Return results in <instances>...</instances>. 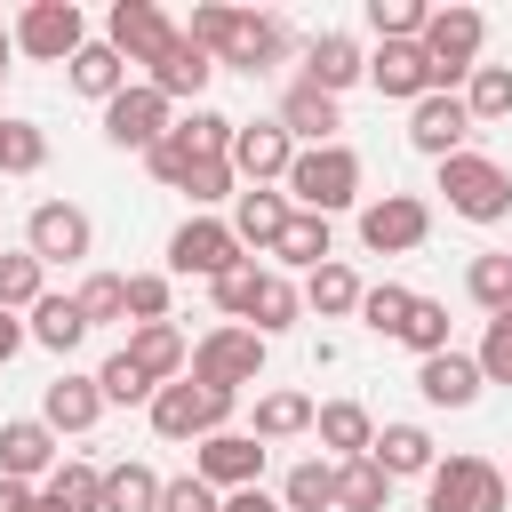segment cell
Instances as JSON below:
<instances>
[{"instance_id":"59","label":"cell","mask_w":512,"mask_h":512,"mask_svg":"<svg viewBox=\"0 0 512 512\" xmlns=\"http://www.w3.org/2000/svg\"><path fill=\"white\" fill-rule=\"evenodd\" d=\"M0 136H8V112H0Z\"/></svg>"},{"instance_id":"11","label":"cell","mask_w":512,"mask_h":512,"mask_svg":"<svg viewBox=\"0 0 512 512\" xmlns=\"http://www.w3.org/2000/svg\"><path fill=\"white\" fill-rule=\"evenodd\" d=\"M176 40V24H168V8L160 0H112V16H104V48L120 56V64H160V48Z\"/></svg>"},{"instance_id":"1","label":"cell","mask_w":512,"mask_h":512,"mask_svg":"<svg viewBox=\"0 0 512 512\" xmlns=\"http://www.w3.org/2000/svg\"><path fill=\"white\" fill-rule=\"evenodd\" d=\"M184 40L192 48H208L216 56V72L232 64V72H248V80H264L280 56H288V24L280 16H256V8H192V24H184Z\"/></svg>"},{"instance_id":"17","label":"cell","mask_w":512,"mask_h":512,"mask_svg":"<svg viewBox=\"0 0 512 512\" xmlns=\"http://www.w3.org/2000/svg\"><path fill=\"white\" fill-rule=\"evenodd\" d=\"M464 136H472L464 96H416V104H408V144H416L424 160H456Z\"/></svg>"},{"instance_id":"40","label":"cell","mask_w":512,"mask_h":512,"mask_svg":"<svg viewBox=\"0 0 512 512\" xmlns=\"http://www.w3.org/2000/svg\"><path fill=\"white\" fill-rule=\"evenodd\" d=\"M296 320H304V296H296V280H288V272H264V288H256V312H248V328H256V336L272 344V336H280V328H296Z\"/></svg>"},{"instance_id":"46","label":"cell","mask_w":512,"mask_h":512,"mask_svg":"<svg viewBox=\"0 0 512 512\" xmlns=\"http://www.w3.org/2000/svg\"><path fill=\"white\" fill-rule=\"evenodd\" d=\"M120 304H128V328L168 320V272H120Z\"/></svg>"},{"instance_id":"57","label":"cell","mask_w":512,"mask_h":512,"mask_svg":"<svg viewBox=\"0 0 512 512\" xmlns=\"http://www.w3.org/2000/svg\"><path fill=\"white\" fill-rule=\"evenodd\" d=\"M8 56H16V48H0V88H8Z\"/></svg>"},{"instance_id":"27","label":"cell","mask_w":512,"mask_h":512,"mask_svg":"<svg viewBox=\"0 0 512 512\" xmlns=\"http://www.w3.org/2000/svg\"><path fill=\"white\" fill-rule=\"evenodd\" d=\"M312 432H320L328 464H352V456H368V440H376V416H368L360 400H320V408H312Z\"/></svg>"},{"instance_id":"51","label":"cell","mask_w":512,"mask_h":512,"mask_svg":"<svg viewBox=\"0 0 512 512\" xmlns=\"http://www.w3.org/2000/svg\"><path fill=\"white\" fill-rule=\"evenodd\" d=\"M480 384H512V312H496L488 328H480Z\"/></svg>"},{"instance_id":"2","label":"cell","mask_w":512,"mask_h":512,"mask_svg":"<svg viewBox=\"0 0 512 512\" xmlns=\"http://www.w3.org/2000/svg\"><path fill=\"white\" fill-rule=\"evenodd\" d=\"M288 208H304V216H344V208H360V152L336 136V144H304L296 160H288Z\"/></svg>"},{"instance_id":"38","label":"cell","mask_w":512,"mask_h":512,"mask_svg":"<svg viewBox=\"0 0 512 512\" xmlns=\"http://www.w3.org/2000/svg\"><path fill=\"white\" fill-rule=\"evenodd\" d=\"M48 296V264L32 248H0V312H32Z\"/></svg>"},{"instance_id":"31","label":"cell","mask_w":512,"mask_h":512,"mask_svg":"<svg viewBox=\"0 0 512 512\" xmlns=\"http://www.w3.org/2000/svg\"><path fill=\"white\" fill-rule=\"evenodd\" d=\"M24 336H32V344H48V352L64 360V352L88 336V320H80V304H72V296H40V304L24 312Z\"/></svg>"},{"instance_id":"29","label":"cell","mask_w":512,"mask_h":512,"mask_svg":"<svg viewBox=\"0 0 512 512\" xmlns=\"http://www.w3.org/2000/svg\"><path fill=\"white\" fill-rule=\"evenodd\" d=\"M328 256H336V248H328V216H304V208H296V216L280 224V240H272V272H320Z\"/></svg>"},{"instance_id":"52","label":"cell","mask_w":512,"mask_h":512,"mask_svg":"<svg viewBox=\"0 0 512 512\" xmlns=\"http://www.w3.org/2000/svg\"><path fill=\"white\" fill-rule=\"evenodd\" d=\"M160 512H224V496L200 472H176V480H160Z\"/></svg>"},{"instance_id":"47","label":"cell","mask_w":512,"mask_h":512,"mask_svg":"<svg viewBox=\"0 0 512 512\" xmlns=\"http://www.w3.org/2000/svg\"><path fill=\"white\" fill-rule=\"evenodd\" d=\"M400 344H408L416 360L448 352V304H440V296H416V304H408V328H400Z\"/></svg>"},{"instance_id":"22","label":"cell","mask_w":512,"mask_h":512,"mask_svg":"<svg viewBox=\"0 0 512 512\" xmlns=\"http://www.w3.org/2000/svg\"><path fill=\"white\" fill-rule=\"evenodd\" d=\"M280 128H288V144L304 152V144H336V128H344V104L336 96H320V88H304V80H288V96H280V112H272Z\"/></svg>"},{"instance_id":"16","label":"cell","mask_w":512,"mask_h":512,"mask_svg":"<svg viewBox=\"0 0 512 512\" xmlns=\"http://www.w3.org/2000/svg\"><path fill=\"white\" fill-rule=\"evenodd\" d=\"M224 160H232V176H240V184H280V176H288V160H296V144H288V128H280V120H240Z\"/></svg>"},{"instance_id":"23","label":"cell","mask_w":512,"mask_h":512,"mask_svg":"<svg viewBox=\"0 0 512 512\" xmlns=\"http://www.w3.org/2000/svg\"><path fill=\"white\" fill-rule=\"evenodd\" d=\"M416 392H424V408H472L480 400V360L448 344V352L416 360Z\"/></svg>"},{"instance_id":"19","label":"cell","mask_w":512,"mask_h":512,"mask_svg":"<svg viewBox=\"0 0 512 512\" xmlns=\"http://www.w3.org/2000/svg\"><path fill=\"white\" fill-rule=\"evenodd\" d=\"M296 208H288V192H272V184H240L232 192V240H240V256L256 248V256H272V240H280V224H288Z\"/></svg>"},{"instance_id":"24","label":"cell","mask_w":512,"mask_h":512,"mask_svg":"<svg viewBox=\"0 0 512 512\" xmlns=\"http://www.w3.org/2000/svg\"><path fill=\"white\" fill-rule=\"evenodd\" d=\"M368 464H376L384 480H424V472L440 464V448H432L424 424H384V432L368 440Z\"/></svg>"},{"instance_id":"48","label":"cell","mask_w":512,"mask_h":512,"mask_svg":"<svg viewBox=\"0 0 512 512\" xmlns=\"http://www.w3.org/2000/svg\"><path fill=\"white\" fill-rule=\"evenodd\" d=\"M96 392H104V408H112V400H120V408H152V392H160V384H152V376H136V360H128V352H112V360L96 368Z\"/></svg>"},{"instance_id":"15","label":"cell","mask_w":512,"mask_h":512,"mask_svg":"<svg viewBox=\"0 0 512 512\" xmlns=\"http://www.w3.org/2000/svg\"><path fill=\"white\" fill-rule=\"evenodd\" d=\"M360 80H368V48L352 32H312L304 40V88H320V96L344 104V88H360Z\"/></svg>"},{"instance_id":"43","label":"cell","mask_w":512,"mask_h":512,"mask_svg":"<svg viewBox=\"0 0 512 512\" xmlns=\"http://www.w3.org/2000/svg\"><path fill=\"white\" fill-rule=\"evenodd\" d=\"M48 168V128L40 120H8L0 136V176H40Z\"/></svg>"},{"instance_id":"55","label":"cell","mask_w":512,"mask_h":512,"mask_svg":"<svg viewBox=\"0 0 512 512\" xmlns=\"http://www.w3.org/2000/svg\"><path fill=\"white\" fill-rule=\"evenodd\" d=\"M224 512H280V496H264V488H232Z\"/></svg>"},{"instance_id":"39","label":"cell","mask_w":512,"mask_h":512,"mask_svg":"<svg viewBox=\"0 0 512 512\" xmlns=\"http://www.w3.org/2000/svg\"><path fill=\"white\" fill-rule=\"evenodd\" d=\"M264 272H272V264L240 256L232 272H216V280H208V296H216V312H224L232 328H248V312H256V288H264Z\"/></svg>"},{"instance_id":"36","label":"cell","mask_w":512,"mask_h":512,"mask_svg":"<svg viewBox=\"0 0 512 512\" xmlns=\"http://www.w3.org/2000/svg\"><path fill=\"white\" fill-rule=\"evenodd\" d=\"M64 80H72L80 96H96V104H112V96L128 88V64H120V56L104 48V40H88V48H80V56L64 64Z\"/></svg>"},{"instance_id":"4","label":"cell","mask_w":512,"mask_h":512,"mask_svg":"<svg viewBox=\"0 0 512 512\" xmlns=\"http://www.w3.org/2000/svg\"><path fill=\"white\" fill-rule=\"evenodd\" d=\"M480 40H488V16L480 8H432L424 16V56H432V96H456L480 64Z\"/></svg>"},{"instance_id":"53","label":"cell","mask_w":512,"mask_h":512,"mask_svg":"<svg viewBox=\"0 0 512 512\" xmlns=\"http://www.w3.org/2000/svg\"><path fill=\"white\" fill-rule=\"evenodd\" d=\"M144 168H152V184H168V192H176V184H184V168H192V152H184V144H176V128H168V136H160V144H152V152H144Z\"/></svg>"},{"instance_id":"21","label":"cell","mask_w":512,"mask_h":512,"mask_svg":"<svg viewBox=\"0 0 512 512\" xmlns=\"http://www.w3.org/2000/svg\"><path fill=\"white\" fill-rule=\"evenodd\" d=\"M56 472V432L40 424V416H8L0 424V480H48Z\"/></svg>"},{"instance_id":"60","label":"cell","mask_w":512,"mask_h":512,"mask_svg":"<svg viewBox=\"0 0 512 512\" xmlns=\"http://www.w3.org/2000/svg\"><path fill=\"white\" fill-rule=\"evenodd\" d=\"M504 488H512V472H504Z\"/></svg>"},{"instance_id":"42","label":"cell","mask_w":512,"mask_h":512,"mask_svg":"<svg viewBox=\"0 0 512 512\" xmlns=\"http://www.w3.org/2000/svg\"><path fill=\"white\" fill-rule=\"evenodd\" d=\"M384 496H392V480H384L368 456L336 464V512H384Z\"/></svg>"},{"instance_id":"25","label":"cell","mask_w":512,"mask_h":512,"mask_svg":"<svg viewBox=\"0 0 512 512\" xmlns=\"http://www.w3.org/2000/svg\"><path fill=\"white\" fill-rule=\"evenodd\" d=\"M128 360H136V376H152V384H176L184 376V360H192V344H184V328L176 320H152V328H128V344H120Z\"/></svg>"},{"instance_id":"28","label":"cell","mask_w":512,"mask_h":512,"mask_svg":"<svg viewBox=\"0 0 512 512\" xmlns=\"http://www.w3.org/2000/svg\"><path fill=\"white\" fill-rule=\"evenodd\" d=\"M360 288H368V280H360L344 256H328L320 272H304L296 296H304V312H320V320H352V312H360Z\"/></svg>"},{"instance_id":"50","label":"cell","mask_w":512,"mask_h":512,"mask_svg":"<svg viewBox=\"0 0 512 512\" xmlns=\"http://www.w3.org/2000/svg\"><path fill=\"white\" fill-rule=\"evenodd\" d=\"M72 304H80V320H88V328L128 320V304H120V272H88V280L72 288Z\"/></svg>"},{"instance_id":"14","label":"cell","mask_w":512,"mask_h":512,"mask_svg":"<svg viewBox=\"0 0 512 512\" xmlns=\"http://www.w3.org/2000/svg\"><path fill=\"white\" fill-rule=\"evenodd\" d=\"M192 472H200L216 496L256 488V480H264V440H256V432H208V440H192Z\"/></svg>"},{"instance_id":"5","label":"cell","mask_w":512,"mask_h":512,"mask_svg":"<svg viewBox=\"0 0 512 512\" xmlns=\"http://www.w3.org/2000/svg\"><path fill=\"white\" fill-rule=\"evenodd\" d=\"M440 200L464 224H504L512 216V176L488 152H456V160H440Z\"/></svg>"},{"instance_id":"49","label":"cell","mask_w":512,"mask_h":512,"mask_svg":"<svg viewBox=\"0 0 512 512\" xmlns=\"http://www.w3.org/2000/svg\"><path fill=\"white\" fill-rule=\"evenodd\" d=\"M424 0H368V32L376 40H424Z\"/></svg>"},{"instance_id":"35","label":"cell","mask_w":512,"mask_h":512,"mask_svg":"<svg viewBox=\"0 0 512 512\" xmlns=\"http://www.w3.org/2000/svg\"><path fill=\"white\" fill-rule=\"evenodd\" d=\"M96 512H160V472L152 464H112L104 472V496H96Z\"/></svg>"},{"instance_id":"44","label":"cell","mask_w":512,"mask_h":512,"mask_svg":"<svg viewBox=\"0 0 512 512\" xmlns=\"http://www.w3.org/2000/svg\"><path fill=\"white\" fill-rule=\"evenodd\" d=\"M408 304H416V288H400V280H376V288H360V328H376V336H400V328H408Z\"/></svg>"},{"instance_id":"30","label":"cell","mask_w":512,"mask_h":512,"mask_svg":"<svg viewBox=\"0 0 512 512\" xmlns=\"http://www.w3.org/2000/svg\"><path fill=\"white\" fill-rule=\"evenodd\" d=\"M96 496H104V472L80 464V456H56V472L40 480V504L32 512H96Z\"/></svg>"},{"instance_id":"10","label":"cell","mask_w":512,"mask_h":512,"mask_svg":"<svg viewBox=\"0 0 512 512\" xmlns=\"http://www.w3.org/2000/svg\"><path fill=\"white\" fill-rule=\"evenodd\" d=\"M168 128H176V104H168L160 88H144V80H128V88L104 104V144H120V152H152Z\"/></svg>"},{"instance_id":"34","label":"cell","mask_w":512,"mask_h":512,"mask_svg":"<svg viewBox=\"0 0 512 512\" xmlns=\"http://www.w3.org/2000/svg\"><path fill=\"white\" fill-rule=\"evenodd\" d=\"M464 296L496 320V312H512V248H480L472 264H464Z\"/></svg>"},{"instance_id":"13","label":"cell","mask_w":512,"mask_h":512,"mask_svg":"<svg viewBox=\"0 0 512 512\" xmlns=\"http://www.w3.org/2000/svg\"><path fill=\"white\" fill-rule=\"evenodd\" d=\"M24 248H32L40 264H80V256L96 248V224H88V208H72V200H40V208L24 216Z\"/></svg>"},{"instance_id":"20","label":"cell","mask_w":512,"mask_h":512,"mask_svg":"<svg viewBox=\"0 0 512 512\" xmlns=\"http://www.w3.org/2000/svg\"><path fill=\"white\" fill-rule=\"evenodd\" d=\"M208 80H216V56H208V48H192V40H184V24H176V40H168V48H160V64L144 72V88H160L168 104H200V88H208Z\"/></svg>"},{"instance_id":"8","label":"cell","mask_w":512,"mask_h":512,"mask_svg":"<svg viewBox=\"0 0 512 512\" xmlns=\"http://www.w3.org/2000/svg\"><path fill=\"white\" fill-rule=\"evenodd\" d=\"M184 376H192V384H208V392H240V384H256V376H264V336L224 320V328H208V336L192 344Z\"/></svg>"},{"instance_id":"7","label":"cell","mask_w":512,"mask_h":512,"mask_svg":"<svg viewBox=\"0 0 512 512\" xmlns=\"http://www.w3.org/2000/svg\"><path fill=\"white\" fill-rule=\"evenodd\" d=\"M512 488L488 456H440L424 472V512H504Z\"/></svg>"},{"instance_id":"9","label":"cell","mask_w":512,"mask_h":512,"mask_svg":"<svg viewBox=\"0 0 512 512\" xmlns=\"http://www.w3.org/2000/svg\"><path fill=\"white\" fill-rule=\"evenodd\" d=\"M432 240V208L416 192H384V200H360V248L368 256H408Z\"/></svg>"},{"instance_id":"37","label":"cell","mask_w":512,"mask_h":512,"mask_svg":"<svg viewBox=\"0 0 512 512\" xmlns=\"http://www.w3.org/2000/svg\"><path fill=\"white\" fill-rule=\"evenodd\" d=\"M456 96H464L472 128H488V120H512V64H472V80H464Z\"/></svg>"},{"instance_id":"32","label":"cell","mask_w":512,"mask_h":512,"mask_svg":"<svg viewBox=\"0 0 512 512\" xmlns=\"http://www.w3.org/2000/svg\"><path fill=\"white\" fill-rule=\"evenodd\" d=\"M312 408H320L312 392H288V384L264 392V400H256V440H264V448H272V440H304V432H312Z\"/></svg>"},{"instance_id":"26","label":"cell","mask_w":512,"mask_h":512,"mask_svg":"<svg viewBox=\"0 0 512 512\" xmlns=\"http://www.w3.org/2000/svg\"><path fill=\"white\" fill-rule=\"evenodd\" d=\"M96 416H104V392H96V376H72V368H64V376L40 392V424H48L56 440H64V432H88Z\"/></svg>"},{"instance_id":"45","label":"cell","mask_w":512,"mask_h":512,"mask_svg":"<svg viewBox=\"0 0 512 512\" xmlns=\"http://www.w3.org/2000/svg\"><path fill=\"white\" fill-rule=\"evenodd\" d=\"M176 192H184V200H192V216H208V208H216V200H232V192H240V176H232V160H192V168H184V184H176Z\"/></svg>"},{"instance_id":"41","label":"cell","mask_w":512,"mask_h":512,"mask_svg":"<svg viewBox=\"0 0 512 512\" xmlns=\"http://www.w3.org/2000/svg\"><path fill=\"white\" fill-rule=\"evenodd\" d=\"M232 128H240V120H224V112L192 104V112L176 120V144H184L192 160H224V152H232Z\"/></svg>"},{"instance_id":"33","label":"cell","mask_w":512,"mask_h":512,"mask_svg":"<svg viewBox=\"0 0 512 512\" xmlns=\"http://www.w3.org/2000/svg\"><path fill=\"white\" fill-rule=\"evenodd\" d=\"M280 512H336V464H328V456L288 464V480H280Z\"/></svg>"},{"instance_id":"12","label":"cell","mask_w":512,"mask_h":512,"mask_svg":"<svg viewBox=\"0 0 512 512\" xmlns=\"http://www.w3.org/2000/svg\"><path fill=\"white\" fill-rule=\"evenodd\" d=\"M232 264H240V240H232L224 216H184V224L168 232V272H184V280H216V272H232Z\"/></svg>"},{"instance_id":"6","label":"cell","mask_w":512,"mask_h":512,"mask_svg":"<svg viewBox=\"0 0 512 512\" xmlns=\"http://www.w3.org/2000/svg\"><path fill=\"white\" fill-rule=\"evenodd\" d=\"M232 408H240V392H208V384H192V376H176V384H160L152 392V432L160 440H208V432H232Z\"/></svg>"},{"instance_id":"3","label":"cell","mask_w":512,"mask_h":512,"mask_svg":"<svg viewBox=\"0 0 512 512\" xmlns=\"http://www.w3.org/2000/svg\"><path fill=\"white\" fill-rule=\"evenodd\" d=\"M8 48L32 56V64H72V56L88 48V16H80V0H24V8L8 16Z\"/></svg>"},{"instance_id":"18","label":"cell","mask_w":512,"mask_h":512,"mask_svg":"<svg viewBox=\"0 0 512 512\" xmlns=\"http://www.w3.org/2000/svg\"><path fill=\"white\" fill-rule=\"evenodd\" d=\"M368 80H376V96L416 104V96H432V56L416 40H376L368 48Z\"/></svg>"},{"instance_id":"58","label":"cell","mask_w":512,"mask_h":512,"mask_svg":"<svg viewBox=\"0 0 512 512\" xmlns=\"http://www.w3.org/2000/svg\"><path fill=\"white\" fill-rule=\"evenodd\" d=\"M0 48H8V16H0Z\"/></svg>"},{"instance_id":"54","label":"cell","mask_w":512,"mask_h":512,"mask_svg":"<svg viewBox=\"0 0 512 512\" xmlns=\"http://www.w3.org/2000/svg\"><path fill=\"white\" fill-rule=\"evenodd\" d=\"M24 344H32V336H24V320H16V312H0V368H8Z\"/></svg>"},{"instance_id":"56","label":"cell","mask_w":512,"mask_h":512,"mask_svg":"<svg viewBox=\"0 0 512 512\" xmlns=\"http://www.w3.org/2000/svg\"><path fill=\"white\" fill-rule=\"evenodd\" d=\"M40 504V488H24V480H0V512H32Z\"/></svg>"}]
</instances>
